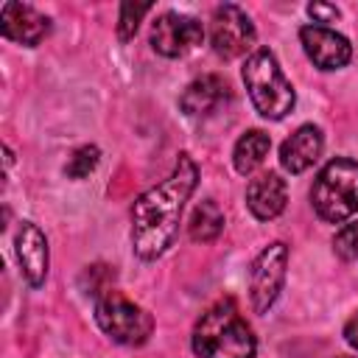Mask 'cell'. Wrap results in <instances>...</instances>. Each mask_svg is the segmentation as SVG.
Wrapping results in <instances>:
<instances>
[{"mask_svg": "<svg viewBox=\"0 0 358 358\" xmlns=\"http://www.w3.org/2000/svg\"><path fill=\"white\" fill-rule=\"evenodd\" d=\"M322 148H324L322 129L313 126V123H302L299 129L291 131V137L282 140V145H280V165L288 173H302V171H308L322 157Z\"/></svg>", "mask_w": 358, "mask_h": 358, "instance_id": "obj_12", "label": "cell"}, {"mask_svg": "<svg viewBox=\"0 0 358 358\" xmlns=\"http://www.w3.org/2000/svg\"><path fill=\"white\" fill-rule=\"evenodd\" d=\"M14 252L20 260V271L25 277V282L31 288H39L48 277V263H50V252H48V238L45 232L34 224V221H22L14 238Z\"/></svg>", "mask_w": 358, "mask_h": 358, "instance_id": "obj_10", "label": "cell"}, {"mask_svg": "<svg viewBox=\"0 0 358 358\" xmlns=\"http://www.w3.org/2000/svg\"><path fill=\"white\" fill-rule=\"evenodd\" d=\"M243 84L255 103V109L266 120H282L294 103L296 92L291 81L282 76L277 56L268 48H255L243 62Z\"/></svg>", "mask_w": 358, "mask_h": 358, "instance_id": "obj_3", "label": "cell"}, {"mask_svg": "<svg viewBox=\"0 0 358 358\" xmlns=\"http://www.w3.org/2000/svg\"><path fill=\"white\" fill-rule=\"evenodd\" d=\"M333 252L341 260H358V221L344 224L336 235H333Z\"/></svg>", "mask_w": 358, "mask_h": 358, "instance_id": "obj_19", "label": "cell"}, {"mask_svg": "<svg viewBox=\"0 0 358 358\" xmlns=\"http://www.w3.org/2000/svg\"><path fill=\"white\" fill-rule=\"evenodd\" d=\"M288 187L280 173H260L246 185V207L257 221H271L285 210Z\"/></svg>", "mask_w": 358, "mask_h": 358, "instance_id": "obj_13", "label": "cell"}, {"mask_svg": "<svg viewBox=\"0 0 358 358\" xmlns=\"http://www.w3.org/2000/svg\"><path fill=\"white\" fill-rule=\"evenodd\" d=\"M308 14L313 17V22H316V25L336 22V20L341 17V11H338L336 6H330V3H310V6H308Z\"/></svg>", "mask_w": 358, "mask_h": 358, "instance_id": "obj_20", "label": "cell"}, {"mask_svg": "<svg viewBox=\"0 0 358 358\" xmlns=\"http://www.w3.org/2000/svg\"><path fill=\"white\" fill-rule=\"evenodd\" d=\"M199 185V168L190 154H179L173 171L137 196L131 207V249L140 260H157L179 232L187 199Z\"/></svg>", "mask_w": 358, "mask_h": 358, "instance_id": "obj_1", "label": "cell"}, {"mask_svg": "<svg viewBox=\"0 0 358 358\" xmlns=\"http://www.w3.org/2000/svg\"><path fill=\"white\" fill-rule=\"evenodd\" d=\"M224 213H221V207L213 201V199H204V201H199L196 207H193V213H190V221H187V235H190V241H196V243H213L221 232H224Z\"/></svg>", "mask_w": 358, "mask_h": 358, "instance_id": "obj_16", "label": "cell"}, {"mask_svg": "<svg viewBox=\"0 0 358 358\" xmlns=\"http://www.w3.org/2000/svg\"><path fill=\"white\" fill-rule=\"evenodd\" d=\"M227 98H229L227 81H224L221 76L207 73V76H201V78H193V81L185 87V92H182V98H179V106H182V112H185L187 117H207V115H213Z\"/></svg>", "mask_w": 358, "mask_h": 358, "instance_id": "obj_14", "label": "cell"}, {"mask_svg": "<svg viewBox=\"0 0 358 358\" xmlns=\"http://www.w3.org/2000/svg\"><path fill=\"white\" fill-rule=\"evenodd\" d=\"M310 204L327 224H341L358 213V162L350 157L330 159L313 179Z\"/></svg>", "mask_w": 358, "mask_h": 358, "instance_id": "obj_4", "label": "cell"}, {"mask_svg": "<svg viewBox=\"0 0 358 358\" xmlns=\"http://www.w3.org/2000/svg\"><path fill=\"white\" fill-rule=\"evenodd\" d=\"M255 39L257 31L249 20V14L235 6V3H224L213 11L210 17V45L215 50V56L221 59H238V56H249L255 50Z\"/></svg>", "mask_w": 358, "mask_h": 358, "instance_id": "obj_6", "label": "cell"}, {"mask_svg": "<svg viewBox=\"0 0 358 358\" xmlns=\"http://www.w3.org/2000/svg\"><path fill=\"white\" fill-rule=\"evenodd\" d=\"M95 322L115 344L123 347H140L154 333V316L112 288L95 296Z\"/></svg>", "mask_w": 358, "mask_h": 358, "instance_id": "obj_5", "label": "cell"}, {"mask_svg": "<svg viewBox=\"0 0 358 358\" xmlns=\"http://www.w3.org/2000/svg\"><path fill=\"white\" fill-rule=\"evenodd\" d=\"M299 42L305 56L319 67V70H341L352 59V45L344 34L327 28V25H302L299 28Z\"/></svg>", "mask_w": 358, "mask_h": 358, "instance_id": "obj_9", "label": "cell"}, {"mask_svg": "<svg viewBox=\"0 0 358 358\" xmlns=\"http://www.w3.org/2000/svg\"><path fill=\"white\" fill-rule=\"evenodd\" d=\"M344 341L352 347V350H358V310L347 319V324H344Z\"/></svg>", "mask_w": 358, "mask_h": 358, "instance_id": "obj_21", "label": "cell"}, {"mask_svg": "<svg viewBox=\"0 0 358 358\" xmlns=\"http://www.w3.org/2000/svg\"><path fill=\"white\" fill-rule=\"evenodd\" d=\"M268 148H271V137L260 129H249L238 137L235 148H232V165L238 173H252L263 165V159L268 157Z\"/></svg>", "mask_w": 358, "mask_h": 358, "instance_id": "obj_15", "label": "cell"}, {"mask_svg": "<svg viewBox=\"0 0 358 358\" xmlns=\"http://www.w3.org/2000/svg\"><path fill=\"white\" fill-rule=\"evenodd\" d=\"M201 39H204V28L190 14L165 11L151 25V48L165 59H179L190 53L196 45H201Z\"/></svg>", "mask_w": 358, "mask_h": 358, "instance_id": "obj_8", "label": "cell"}, {"mask_svg": "<svg viewBox=\"0 0 358 358\" xmlns=\"http://www.w3.org/2000/svg\"><path fill=\"white\" fill-rule=\"evenodd\" d=\"M98 162H101L98 145H78V148L70 154V159H67V165H64V173H67L70 179H84V176H90V173L98 168Z\"/></svg>", "mask_w": 358, "mask_h": 358, "instance_id": "obj_17", "label": "cell"}, {"mask_svg": "<svg viewBox=\"0 0 358 358\" xmlns=\"http://www.w3.org/2000/svg\"><path fill=\"white\" fill-rule=\"evenodd\" d=\"M336 358H352V355H336Z\"/></svg>", "mask_w": 358, "mask_h": 358, "instance_id": "obj_22", "label": "cell"}, {"mask_svg": "<svg viewBox=\"0 0 358 358\" xmlns=\"http://www.w3.org/2000/svg\"><path fill=\"white\" fill-rule=\"evenodd\" d=\"M50 31V20L25 3H6L0 11V34L17 45H39Z\"/></svg>", "mask_w": 358, "mask_h": 358, "instance_id": "obj_11", "label": "cell"}, {"mask_svg": "<svg viewBox=\"0 0 358 358\" xmlns=\"http://www.w3.org/2000/svg\"><path fill=\"white\" fill-rule=\"evenodd\" d=\"M193 352L199 358H255L257 338L241 316L235 299L224 296L210 305L193 327Z\"/></svg>", "mask_w": 358, "mask_h": 358, "instance_id": "obj_2", "label": "cell"}, {"mask_svg": "<svg viewBox=\"0 0 358 358\" xmlns=\"http://www.w3.org/2000/svg\"><path fill=\"white\" fill-rule=\"evenodd\" d=\"M285 271H288V246L282 241L263 246V252L255 257L249 271V299L255 313H266L277 302L285 285Z\"/></svg>", "mask_w": 358, "mask_h": 358, "instance_id": "obj_7", "label": "cell"}, {"mask_svg": "<svg viewBox=\"0 0 358 358\" xmlns=\"http://www.w3.org/2000/svg\"><path fill=\"white\" fill-rule=\"evenodd\" d=\"M148 11H151V3H123L120 17H117V39L129 42L137 34V28H140V22Z\"/></svg>", "mask_w": 358, "mask_h": 358, "instance_id": "obj_18", "label": "cell"}]
</instances>
